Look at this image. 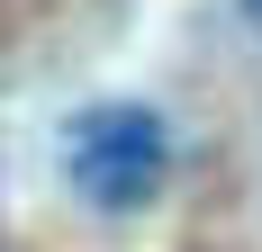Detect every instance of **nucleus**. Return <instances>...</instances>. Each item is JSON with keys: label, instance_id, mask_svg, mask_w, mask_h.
<instances>
[{"label": "nucleus", "instance_id": "nucleus-2", "mask_svg": "<svg viewBox=\"0 0 262 252\" xmlns=\"http://www.w3.org/2000/svg\"><path fill=\"white\" fill-rule=\"evenodd\" d=\"M244 18H253V27H262V0H244Z\"/></svg>", "mask_w": 262, "mask_h": 252}, {"label": "nucleus", "instance_id": "nucleus-1", "mask_svg": "<svg viewBox=\"0 0 262 252\" xmlns=\"http://www.w3.org/2000/svg\"><path fill=\"white\" fill-rule=\"evenodd\" d=\"M63 171H73V189H81L91 207L127 216V207H145V198L163 189V171H172V135H163L154 108L100 99V108H81V117L63 126Z\"/></svg>", "mask_w": 262, "mask_h": 252}]
</instances>
